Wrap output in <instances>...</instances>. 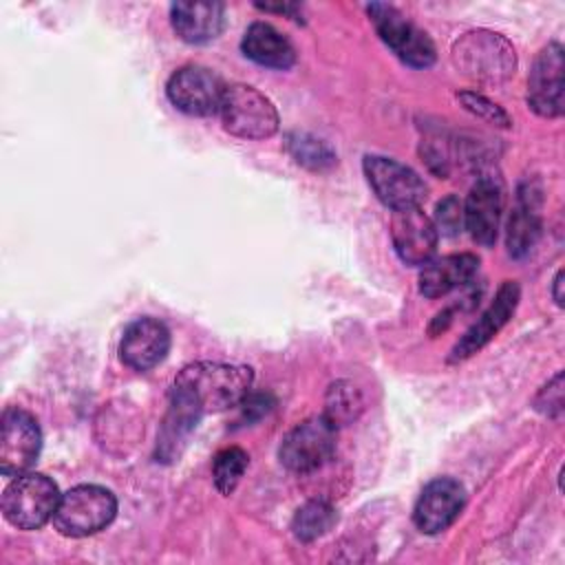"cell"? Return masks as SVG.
<instances>
[{"label":"cell","mask_w":565,"mask_h":565,"mask_svg":"<svg viewBox=\"0 0 565 565\" xmlns=\"http://www.w3.org/2000/svg\"><path fill=\"white\" fill-rule=\"evenodd\" d=\"M254 373L245 364L194 362L181 369L170 397L185 402L201 417L238 406L252 391Z\"/></svg>","instance_id":"cell-1"},{"label":"cell","mask_w":565,"mask_h":565,"mask_svg":"<svg viewBox=\"0 0 565 565\" xmlns=\"http://www.w3.org/2000/svg\"><path fill=\"white\" fill-rule=\"evenodd\" d=\"M117 514V499L110 490L93 483L71 488L60 497L53 525L60 534L82 539L104 530Z\"/></svg>","instance_id":"cell-2"},{"label":"cell","mask_w":565,"mask_h":565,"mask_svg":"<svg viewBox=\"0 0 565 565\" xmlns=\"http://www.w3.org/2000/svg\"><path fill=\"white\" fill-rule=\"evenodd\" d=\"M218 115L223 128L241 139H267L278 130L276 106L249 84L225 86Z\"/></svg>","instance_id":"cell-3"},{"label":"cell","mask_w":565,"mask_h":565,"mask_svg":"<svg viewBox=\"0 0 565 565\" xmlns=\"http://www.w3.org/2000/svg\"><path fill=\"white\" fill-rule=\"evenodd\" d=\"M57 486L40 472H24L2 492V514L18 530H38L53 519L60 503Z\"/></svg>","instance_id":"cell-4"},{"label":"cell","mask_w":565,"mask_h":565,"mask_svg":"<svg viewBox=\"0 0 565 565\" xmlns=\"http://www.w3.org/2000/svg\"><path fill=\"white\" fill-rule=\"evenodd\" d=\"M371 22L384 44L408 66L426 68L435 62V44L424 29L404 18L395 7L373 2L366 7Z\"/></svg>","instance_id":"cell-5"},{"label":"cell","mask_w":565,"mask_h":565,"mask_svg":"<svg viewBox=\"0 0 565 565\" xmlns=\"http://www.w3.org/2000/svg\"><path fill=\"white\" fill-rule=\"evenodd\" d=\"M335 450V426H331L322 415L311 417L294 426L278 448L280 463L298 475L313 472L322 468Z\"/></svg>","instance_id":"cell-6"},{"label":"cell","mask_w":565,"mask_h":565,"mask_svg":"<svg viewBox=\"0 0 565 565\" xmlns=\"http://www.w3.org/2000/svg\"><path fill=\"white\" fill-rule=\"evenodd\" d=\"M362 168L375 196L393 212L419 207V203L426 199V185L422 177L413 168L391 157L366 154Z\"/></svg>","instance_id":"cell-7"},{"label":"cell","mask_w":565,"mask_h":565,"mask_svg":"<svg viewBox=\"0 0 565 565\" xmlns=\"http://www.w3.org/2000/svg\"><path fill=\"white\" fill-rule=\"evenodd\" d=\"M40 448L42 433L35 417L18 406L7 408L0 419V472L24 475L38 461Z\"/></svg>","instance_id":"cell-8"},{"label":"cell","mask_w":565,"mask_h":565,"mask_svg":"<svg viewBox=\"0 0 565 565\" xmlns=\"http://www.w3.org/2000/svg\"><path fill=\"white\" fill-rule=\"evenodd\" d=\"M455 60L461 68L483 82H501L514 73V51L499 33L475 31L455 46Z\"/></svg>","instance_id":"cell-9"},{"label":"cell","mask_w":565,"mask_h":565,"mask_svg":"<svg viewBox=\"0 0 565 565\" xmlns=\"http://www.w3.org/2000/svg\"><path fill=\"white\" fill-rule=\"evenodd\" d=\"M225 86L214 71L190 64L172 73L166 93L177 110L192 117H207L218 113Z\"/></svg>","instance_id":"cell-10"},{"label":"cell","mask_w":565,"mask_h":565,"mask_svg":"<svg viewBox=\"0 0 565 565\" xmlns=\"http://www.w3.org/2000/svg\"><path fill=\"white\" fill-rule=\"evenodd\" d=\"M466 505V490L457 479H433L417 497L413 508V521L424 534H439L455 523Z\"/></svg>","instance_id":"cell-11"},{"label":"cell","mask_w":565,"mask_h":565,"mask_svg":"<svg viewBox=\"0 0 565 565\" xmlns=\"http://www.w3.org/2000/svg\"><path fill=\"white\" fill-rule=\"evenodd\" d=\"M527 106L541 117L563 113V46L550 42L534 60L527 77Z\"/></svg>","instance_id":"cell-12"},{"label":"cell","mask_w":565,"mask_h":565,"mask_svg":"<svg viewBox=\"0 0 565 565\" xmlns=\"http://www.w3.org/2000/svg\"><path fill=\"white\" fill-rule=\"evenodd\" d=\"M519 298H521V289L514 280L501 282V287L497 289V296L490 302V307L479 316V320L452 347L448 360L450 362H461V360H468L470 355L479 353L508 324V320L512 318V313L519 305Z\"/></svg>","instance_id":"cell-13"},{"label":"cell","mask_w":565,"mask_h":565,"mask_svg":"<svg viewBox=\"0 0 565 565\" xmlns=\"http://www.w3.org/2000/svg\"><path fill=\"white\" fill-rule=\"evenodd\" d=\"M170 351V331L168 327L150 316L132 320L119 342V358L132 371H150Z\"/></svg>","instance_id":"cell-14"},{"label":"cell","mask_w":565,"mask_h":565,"mask_svg":"<svg viewBox=\"0 0 565 565\" xmlns=\"http://www.w3.org/2000/svg\"><path fill=\"white\" fill-rule=\"evenodd\" d=\"M391 238L397 256L406 265H426L437 249V227L419 207L395 210L391 218Z\"/></svg>","instance_id":"cell-15"},{"label":"cell","mask_w":565,"mask_h":565,"mask_svg":"<svg viewBox=\"0 0 565 565\" xmlns=\"http://www.w3.org/2000/svg\"><path fill=\"white\" fill-rule=\"evenodd\" d=\"M501 210H503L501 183L490 177H481L472 185V190L463 203L466 230L479 245L488 247L497 241Z\"/></svg>","instance_id":"cell-16"},{"label":"cell","mask_w":565,"mask_h":565,"mask_svg":"<svg viewBox=\"0 0 565 565\" xmlns=\"http://www.w3.org/2000/svg\"><path fill=\"white\" fill-rule=\"evenodd\" d=\"M174 33L188 44H205L221 35L225 7L221 2H174L170 7Z\"/></svg>","instance_id":"cell-17"},{"label":"cell","mask_w":565,"mask_h":565,"mask_svg":"<svg viewBox=\"0 0 565 565\" xmlns=\"http://www.w3.org/2000/svg\"><path fill=\"white\" fill-rule=\"evenodd\" d=\"M479 269L475 254H448L428 260L419 274V294L426 298H439L468 285Z\"/></svg>","instance_id":"cell-18"},{"label":"cell","mask_w":565,"mask_h":565,"mask_svg":"<svg viewBox=\"0 0 565 565\" xmlns=\"http://www.w3.org/2000/svg\"><path fill=\"white\" fill-rule=\"evenodd\" d=\"M541 192L534 185H523L516 196V205L508 221V252L514 258H523L532 252L541 236Z\"/></svg>","instance_id":"cell-19"},{"label":"cell","mask_w":565,"mask_h":565,"mask_svg":"<svg viewBox=\"0 0 565 565\" xmlns=\"http://www.w3.org/2000/svg\"><path fill=\"white\" fill-rule=\"evenodd\" d=\"M241 49L245 57L267 68L285 71L296 62V51L291 42L269 22L249 24L241 40Z\"/></svg>","instance_id":"cell-20"},{"label":"cell","mask_w":565,"mask_h":565,"mask_svg":"<svg viewBox=\"0 0 565 565\" xmlns=\"http://www.w3.org/2000/svg\"><path fill=\"white\" fill-rule=\"evenodd\" d=\"M335 521H338L335 508L322 499H313L296 510L291 519V530L296 539L309 543L324 536L335 525Z\"/></svg>","instance_id":"cell-21"},{"label":"cell","mask_w":565,"mask_h":565,"mask_svg":"<svg viewBox=\"0 0 565 565\" xmlns=\"http://www.w3.org/2000/svg\"><path fill=\"white\" fill-rule=\"evenodd\" d=\"M362 411V395L351 382H335L327 391L324 402V419L331 426H344L351 424Z\"/></svg>","instance_id":"cell-22"},{"label":"cell","mask_w":565,"mask_h":565,"mask_svg":"<svg viewBox=\"0 0 565 565\" xmlns=\"http://www.w3.org/2000/svg\"><path fill=\"white\" fill-rule=\"evenodd\" d=\"M287 148L296 163L309 170H327L335 163V152L331 146L309 132H294L287 139Z\"/></svg>","instance_id":"cell-23"},{"label":"cell","mask_w":565,"mask_h":565,"mask_svg":"<svg viewBox=\"0 0 565 565\" xmlns=\"http://www.w3.org/2000/svg\"><path fill=\"white\" fill-rule=\"evenodd\" d=\"M247 466H249V455L243 448L230 446V448L221 450L214 457V466H212V477H214L216 490L221 494H230L238 486Z\"/></svg>","instance_id":"cell-24"},{"label":"cell","mask_w":565,"mask_h":565,"mask_svg":"<svg viewBox=\"0 0 565 565\" xmlns=\"http://www.w3.org/2000/svg\"><path fill=\"white\" fill-rule=\"evenodd\" d=\"M457 97H459V102L463 104V108H466L468 113H472V115L486 119L488 124L503 126V128L510 126L508 113H505L499 104H494L492 99H488L486 95H479V93H472V90H463V93H459Z\"/></svg>","instance_id":"cell-25"},{"label":"cell","mask_w":565,"mask_h":565,"mask_svg":"<svg viewBox=\"0 0 565 565\" xmlns=\"http://www.w3.org/2000/svg\"><path fill=\"white\" fill-rule=\"evenodd\" d=\"M437 234L444 236H455L463 223V203L457 196H446L437 203L435 207V218H433Z\"/></svg>","instance_id":"cell-26"},{"label":"cell","mask_w":565,"mask_h":565,"mask_svg":"<svg viewBox=\"0 0 565 565\" xmlns=\"http://www.w3.org/2000/svg\"><path fill=\"white\" fill-rule=\"evenodd\" d=\"M534 408L547 417H556L563 411V373H556L534 399Z\"/></svg>","instance_id":"cell-27"},{"label":"cell","mask_w":565,"mask_h":565,"mask_svg":"<svg viewBox=\"0 0 565 565\" xmlns=\"http://www.w3.org/2000/svg\"><path fill=\"white\" fill-rule=\"evenodd\" d=\"M271 404H274V399L269 397V395H247L238 406L243 408V422L247 424V422H254V419H258L260 415H265L269 408H271Z\"/></svg>","instance_id":"cell-28"},{"label":"cell","mask_w":565,"mask_h":565,"mask_svg":"<svg viewBox=\"0 0 565 565\" xmlns=\"http://www.w3.org/2000/svg\"><path fill=\"white\" fill-rule=\"evenodd\" d=\"M263 11H271V13H285L294 20H300V7L298 4H256Z\"/></svg>","instance_id":"cell-29"},{"label":"cell","mask_w":565,"mask_h":565,"mask_svg":"<svg viewBox=\"0 0 565 565\" xmlns=\"http://www.w3.org/2000/svg\"><path fill=\"white\" fill-rule=\"evenodd\" d=\"M552 296H554L556 305H558V307H563V300H565V296H563V269H558V271H556V276H554V282H552Z\"/></svg>","instance_id":"cell-30"}]
</instances>
